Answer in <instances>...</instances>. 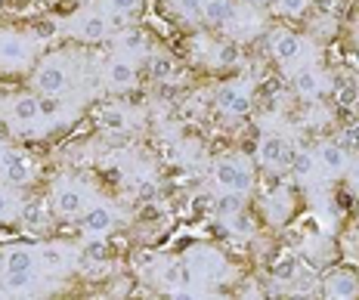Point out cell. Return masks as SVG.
<instances>
[{"label":"cell","instance_id":"7402d4cb","mask_svg":"<svg viewBox=\"0 0 359 300\" xmlns=\"http://www.w3.org/2000/svg\"><path fill=\"white\" fill-rule=\"evenodd\" d=\"M41 264L50 269V273H62L65 269V251L59 245H43L41 247Z\"/></svg>","mask_w":359,"mask_h":300},{"label":"cell","instance_id":"74e56055","mask_svg":"<svg viewBox=\"0 0 359 300\" xmlns=\"http://www.w3.org/2000/svg\"><path fill=\"white\" fill-rule=\"evenodd\" d=\"M338 100L344 102V106H353V102H356V87H341Z\"/></svg>","mask_w":359,"mask_h":300},{"label":"cell","instance_id":"836d02e7","mask_svg":"<svg viewBox=\"0 0 359 300\" xmlns=\"http://www.w3.org/2000/svg\"><path fill=\"white\" fill-rule=\"evenodd\" d=\"M84 257L93 260V264H102V260H106V242H90L84 247Z\"/></svg>","mask_w":359,"mask_h":300},{"label":"cell","instance_id":"9c48e42d","mask_svg":"<svg viewBox=\"0 0 359 300\" xmlns=\"http://www.w3.org/2000/svg\"><path fill=\"white\" fill-rule=\"evenodd\" d=\"M189 269H196V273H201V275H211V279H220L223 275V257L217 251H211V247H196V251L189 254Z\"/></svg>","mask_w":359,"mask_h":300},{"label":"cell","instance_id":"ac0fdd59","mask_svg":"<svg viewBox=\"0 0 359 300\" xmlns=\"http://www.w3.org/2000/svg\"><path fill=\"white\" fill-rule=\"evenodd\" d=\"M294 90L304 96V100H313V96H319V90H323V84H319V74L313 69H301L294 74Z\"/></svg>","mask_w":359,"mask_h":300},{"label":"cell","instance_id":"1f68e13d","mask_svg":"<svg viewBox=\"0 0 359 300\" xmlns=\"http://www.w3.org/2000/svg\"><path fill=\"white\" fill-rule=\"evenodd\" d=\"M306 4H310V0H276L279 13H285V16H301L306 10Z\"/></svg>","mask_w":359,"mask_h":300},{"label":"cell","instance_id":"f546056e","mask_svg":"<svg viewBox=\"0 0 359 300\" xmlns=\"http://www.w3.org/2000/svg\"><path fill=\"white\" fill-rule=\"evenodd\" d=\"M121 43H124V50H143L146 47V34L140 32V28H124Z\"/></svg>","mask_w":359,"mask_h":300},{"label":"cell","instance_id":"d6a6232c","mask_svg":"<svg viewBox=\"0 0 359 300\" xmlns=\"http://www.w3.org/2000/svg\"><path fill=\"white\" fill-rule=\"evenodd\" d=\"M238 62V50L229 47V43H223V47H217V65H236Z\"/></svg>","mask_w":359,"mask_h":300},{"label":"cell","instance_id":"8d00e7d4","mask_svg":"<svg viewBox=\"0 0 359 300\" xmlns=\"http://www.w3.org/2000/svg\"><path fill=\"white\" fill-rule=\"evenodd\" d=\"M140 6V0H111V10H118V13H127L130 16L133 10Z\"/></svg>","mask_w":359,"mask_h":300},{"label":"cell","instance_id":"ffe728a7","mask_svg":"<svg viewBox=\"0 0 359 300\" xmlns=\"http://www.w3.org/2000/svg\"><path fill=\"white\" fill-rule=\"evenodd\" d=\"M297 275H301V264H297V257H282V260H276V266H273V279L279 282V285H288V282H294Z\"/></svg>","mask_w":359,"mask_h":300},{"label":"cell","instance_id":"d4e9b609","mask_svg":"<svg viewBox=\"0 0 359 300\" xmlns=\"http://www.w3.org/2000/svg\"><path fill=\"white\" fill-rule=\"evenodd\" d=\"M242 205H245V192L226 189V192H223V198L217 201V211H220L223 217H233L236 211H242Z\"/></svg>","mask_w":359,"mask_h":300},{"label":"cell","instance_id":"f35d334b","mask_svg":"<svg viewBox=\"0 0 359 300\" xmlns=\"http://www.w3.org/2000/svg\"><path fill=\"white\" fill-rule=\"evenodd\" d=\"M34 34L37 37H53L56 34V25H53V22H41V25L34 28Z\"/></svg>","mask_w":359,"mask_h":300},{"label":"cell","instance_id":"277c9868","mask_svg":"<svg viewBox=\"0 0 359 300\" xmlns=\"http://www.w3.org/2000/svg\"><path fill=\"white\" fill-rule=\"evenodd\" d=\"M214 100H217V106L226 111V115H248V111H251V90L242 87V84L217 87Z\"/></svg>","mask_w":359,"mask_h":300},{"label":"cell","instance_id":"5bb4252c","mask_svg":"<svg viewBox=\"0 0 359 300\" xmlns=\"http://www.w3.org/2000/svg\"><path fill=\"white\" fill-rule=\"evenodd\" d=\"M233 19H236L233 0H205V22H211V25H229Z\"/></svg>","mask_w":359,"mask_h":300},{"label":"cell","instance_id":"6da1fadb","mask_svg":"<svg viewBox=\"0 0 359 300\" xmlns=\"http://www.w3.org/2000/svg\"><path fill=\"white\" fill-rule=\"evenodd\" d=\"M214 179H217V186H220L223 192H226V189L248 192L251 189V170H248V164H245L242 158H229V155H223V158L214 161Z\"/></svg>","mask_w":359,"mask_h":300},{"label":"cell","instance_id":"7c38bea8","mask_svg":"<svg viewBox=\"0 0 359 300\" xmlns=\"http://www.w3.org/2000/svg\"><path fill=\"white\" fill-rule=\"evenodd\" d=\"M106 34H109V19L102 16V13H90V16H84L78 22V37L81 41L96 43V41H102Z\"/></svg>","mask_w":359,"mask_h":300},{"label":"cell","instance_id":"2e32d148","mask_svg":"<svg viewBox=\"0 0 359 300\" xmlns=\"http://www.w3.org/2000/svg\"><path fill=\"white\" fill-rule=\"evenodd\" d=\"M161 282L168 285V288H174V291H186L189 288V282H192L189 264H168V269L161 273Z\"/></svg>","mask_w":359,"mask_h":300},{"label":"cell","instance_id":"5b68a950","mask_svg":"<svg viewBox=\"0 0 359 300\" xmlns=\"http://www.w3.org/2000/svg\"><path fill=\"white\" fill-rule=\"evenodd\" d=\"M257 158L264 161L266 168H285V164H291V149H288L285 137H279V133H266L257 146Z\"/></svg>","mask_w":359,"mask_h":300},{"label":"cell","instance_id":"4fadbf2b","mask_svg":"<svg viewBox=\"0 0 359 300\" xmlns=\"http://www.w3.org/2000/svg\"><path fill=\"white\" fill-rule=\"evenodd\" d=\"M325 294L328 297H356L359 294V279L353 273H334L325 282Z\"/></svg>","mask_w":359,"mask_h":300},{"label":"cell","instance_id":"ab89813d","mask_svg":"<svg viewBox=\"0 0 359 300\" xmlns=\"http://www.w3.org/2000/svg\"><path fill=\"white\" fill-rule=\"evenodd\" d=\"M347 183H350V189L359 192V161L350 168V174H347Z\"/></svg>","mask_w":359,"mask_h":300},{"label":"cell","instance_id":"d6986e66","mask_svg":"<svg viewBox=\"0 0 359 300\" xmlns=\"http://www.w3.org/2000/svg\"><path fill=\"white\" fill-rule=\"evenodd\" d=\"M316 155L313 152H294L291 155V174H294V179H310L313 174H316Z\"/></svg>","mask_w":359,"mask_h":300},{"label":"cell","instance_id":"3957f363","mask_svg":"<svg viewBox=\"0 0 359 300\" xmlns=\"http://www.w3.org/2000/svg\"><path fill=\"white\" fill-rule=\"evenodd\" d=\"M0 174L10 186H25L34 179V168L28 164L25 155L13 152V149H0Z\"/></svg>","mask_w":359,"mask_h":300},{"label":"cell","instance_id":"8992f818","mask_svg":"<svg viewBox=\"0 0 359 300\" xmlns=\"http://www.w3.org/2000/svg\"><path fill=\"white\" fill-rule=\"evenodd\" d=\"M28 41L22 34H0V65L16 69V65L28 62Z\"/></svg>","mask_w":359,"mask_h":300},{"label":"cell","instance_id":"52a82bcc","mask_svg":"<svg viewBox=\"0 0 359 300\" xmlns=\"http://www.w3.org/2000/svg\"><path fill=\"white\" fill-rule=\"evenodd\" d=\"M269 50H273V56L279 59L282 65H288V62H294L297 56L304 53V41L297 34H291V32H273V37H269Z\"/></svg>","mask_w":359,"mask_h":300},{"label":"cell","instance_id":"d590c367","mask_svg":"<svg viewBox=\"0 0 359 300\" xmlns=\"http://www.w3.org/2000/svg\"><path fill=\"white\" fill-rule=\"evenodd\" d=\"M56 111H59V100L47 93V100H41V115H43V118H53Z\"/></svg>","mask_w":359,"mask_h":300},{"label":"cell","instance_id":"e0dca14e","mask_svg":"<svg viewBox=\"0 0 359 300\" xmlns=\"http://www.w3.org/2000/svg\"><path fill=\"white\" fill-rule=\"evenodd\" d=\"M37 254L28 251V247H13L4 260V273H19V269H34Z\"/></svg>","mask_w":359,"mask_h":300},{"label":"cell","instance_id":"4dcf8cb0","mask_svg":"<svg viewBox=\"0 0 359 300\" xmlns=\"http://www.w3.org/2000/svg\"><path fill=\"white\" fill-rule=\"evenodd\" d=\"M229 229L238 232V236H251V232H254V223H251L242 211H236L233 217H229Z\"/></svg>","mask_w":359,"mask_h":300},{"label":"cell","instance_id":"44dd1931","mask_svg":"<svg viewBox=\"0 0 359 300\" xmlns=\"http://www.w3.org/2000/svg\"><path fill=\"white\" fill-rule=\"evenodd\" d=\"M13 118H16V121H34V118H41V100H34V96H19V100L13 102Z\"/></svg>","mask_w":359,"mask_h":300},{"label":"cell","instance_id":"ba28073f","mask_svg":"<svg viewBox=\"0 0 359 300\" xmlns=\"http://www.w3.org/2000/svg\"><path fill=\"white\" fill-rule=\"evenodd\" d=\"M53 207H56V214H62V217H81L87 211V198H84L81 189L59 186V189L53 192Z\"/></svg>","mask_w":359,"mask_h":300},{"label":"cell","instance_id":"b9f144b4","mask_svg":"<svg viewBox=\"0 0 359 300\" xmlns=\"http://www.w3.org/2000/svg\"><path fill=\"white\" fill-rule=\"evenodd\" d=\"M251 4H257V0H251Z\"/></svg>","mask_w":359,"mask_h":300},{"label":"cell","instance_id":"83f0119b","mask_svg":"<svg viewBox=\"0 0 359 300\" xmlns=\"http://www.w3.org/2000/svg\"><path fill=\"white\" fill-rule=\"evenodd\" d=\"M19 217H22V223L25 226H43V214H41V205H34V201H28V205H22L19 207Z\"/></svg>","mask_w":359,"mask_h":300},{"label":"cell","instance_id":"e575fe53","mask_svg":"<svg viewBox=\"0 0 359 300\" xmlns=\"http://www.w3.org/2000/svg\"><path fill=\"white\" fill-rule=\"evenodd\" d=\"M106 19H109V32H124V28H127V25H124V22H127V13L111 10Z\"/></svg>","mask_w":359,"mask_h":300},{"label":"cell","instance_id":"8fae6325","mask_svg":"<svg viewBox=\"0 0 359 300\" xmlns=\"http://www.w3.org/2000/svg\"><path fill=\"white\" fill-rule=\"evenodd\" d=\"M316 161L323 164L328 174H341V170H347V152H344V146H338V142H325V146H319Z\"/></svg>","mask_w":359,"mask_h":300},{"label":"cell","instance_id":"4316f807","mask_svg":"<svg viewBox=\"0 0 359 300\" xmlns=\"http://www.w3.org/2000/svg\"><path fill=\"white\" fill-rule=\"evenodd\" d=\"M100 124L106 127V130H124V127L130 124V118H127L124 109H106L100 118Z\"/></svg>","mask_w":359,"mask_h":300},{"label":"cell","instance_id":"9a60e30c","mask_svg":"<svg viewBox=\"0 0 359 300\" xmlns=\"http://www.w3.org/2000/svg\"><path fill=\"white\" fill-rule=\"evenodd\" d=\"M109 84L124 90V87H133L137 84V65L127 62V59H115V62L109 65Z\"/></svg>","mask_w":359,"mask_h":300},{"label":"cell","instance_id":"f1b7e54d","mask_svg":"<svg viewBox=\"0 0 359 300\" xmlns=\"http://www.w3.org/2000/svg\"><path fill=\"white\" fill-rule=\"evenodd\" d=\"M19 198L13 192H6V189H0V220H10V217H16L19 214Z\"/></svg>","mask_w":359,"mask_h":300},{"label":"cell","instance_id":"cb8c5ba5","mask_svg":"<svg viewBox=\"0 0 359 300\" xmlns=\"http://www.w3.org/2000/svg\"><path fill=\"white\" fill-rule=\"evenodd\" d=\"M34 285V269H19V273H4L6 291H25Z\"/></svg>","mask_w":359,"mask_h":300},{"label":"cell","instance_id":"603a6c76","mask_svg":"<svg viewBox=\"0 0 359 300\" xmlns=\"http://www.w3.org/2000/svg\"><path fill=\"white\" fill-rule=\"evenodd\" d=\"M149 71H152L155 81H168L170 74H174V59H170L168 53H155L149 56Z\"/></svg>","mask_w":359,"mask_h":300},{"label":"cell","instance_id":"30bf717a","mask_svg":"<svg viewBox=\"0 0 359 300\" xmlns=\"http://www.w3.org/2000/svg\"><path fill=\"white\" fill-rule=\"evenodd\" d=\"M84 229L90 232V236H106V232H111V226H115V211L106 205H96L90 207V211H84Z\"/></svg>","mask_w":359,"mask_h":300},{"label":"cell","instance_id":"484cf974","mask_svg":"<svg viewBox=\"0 0 359 300\" xmlns=\"http://www.w3.org/2000/svg\"><path fill=\"white\" fill-rule=\"evenodd\" d=\"M177 10L186 22H201L205 19V0H177Z\"/></svg>","mask_w":359,"mask_h":300},{"label":"cell","instance_id":"7a4b0ae2","mask_svg":"<svg viewBox=\"0 0 359 300\" xmlns=\"http://www.w3.org/2000/svg\"><path fill=\"white\" fill-rule=\"evenodd\" d=\"M34 84H37L41 93L59 96L65 87H69V69H65V62H62V59H47V62L37 69Z\"/></svg>","mask_w":359,"mask_h":300},{"label":"cell","instance_id":"60d3db41","mask_svg":"<svg viewBox=\"0 0 359 300\" xmlns=\"http://www.w3.org/2000/svg\"><path fill=\"white\" fill-rule=\"evenodd\" d=\"M344 142H347V146H359V127H353V130H347V133H344Z\"/></svg>","mask_w":359,"mask_h":300}]
</instances>
